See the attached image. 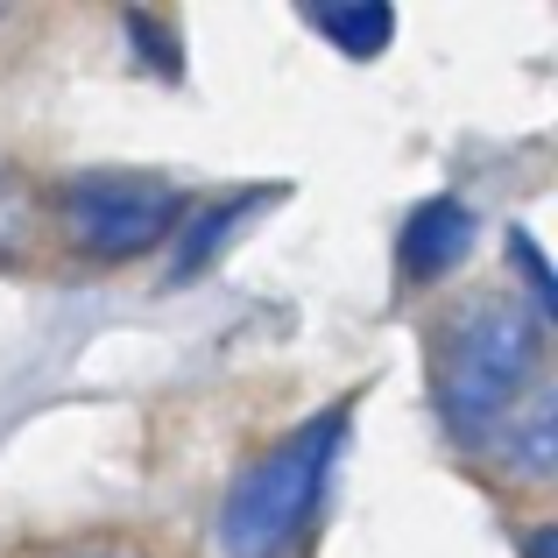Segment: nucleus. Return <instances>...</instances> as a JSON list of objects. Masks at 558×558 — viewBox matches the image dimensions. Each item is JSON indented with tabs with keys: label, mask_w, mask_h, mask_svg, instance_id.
I'll use <instances>...</instances> for the list:
<instances>
[{
	"label": "nucleus",
	"mask_w": 558,
	"mask_h": 558,
	"mask_svg": "<svg viewBox=\"0 0 558 558\" xmlns=\"http://www.w3.org/2000/svg\"><path fill=\"white\" fill-rule=\"evenodd\" d=\"M170 219H178V191L163 178H135V170H99L64 191V227L85 255H142L170 233Z\"/></svg>",
	"instance_id": "obj_3"
},
{
	"label": "nucleus",
	"mask_w": 558,
	"mask_h": 558,
	"mask_svg": "<svg viewBox=\"0 0 558 558\" xmlns=\"http://www.w3.org/2000/svg\"><path fill=\"white\" fill-rule=\"evenodd\" d=\"M332 446H340V417H318V424H304L290 446H276L269 460H255L233 481L227 509H219V537H227L233 558H276L290 545V531L304 523L318 481H326Z\"/></svg>",
	"instance_id": "obj_2"
},
{
	"label": "nucleus",
	"mask_w": 558,
	"mask_h": 558,
	"mask_svg": "<svg viewBox=\"0 0 558 558\" xmlns=\"http://www.w3.org/2000/svg\"><path fill=\"white\" fill-rule=\"evenodd\" d=\"M466 247H474V213H466L460 198H432V205H417L410 227H403V269L417 276V283H432Z\"/></svg>",
	"instance_id": "obj_4"
},
{
	"label": "nucleus",
	"mask_w": 558,
	"mask_h": 558,
	"mask_svg": "<svg viewBox=\"0 0 558 558\" xmlns=\"http://www.w3.org/2000/svg\"><path fill=\"white\" fill-rule=\"evenodd\" d=\"M318 28H326L347 57H375L381 43L396 36V14L389 8H326V14H318Z\"/></svg>",
	"instance_id": "obj_5"
},
{
	"label": "nucleus",
	"mask_w": 558,
	"mask_h": 558,
	"mask_svg": "<svg viewBox=\"0 0 558 558\" xmlns=\"http://www.w3.org/2000/svg\"><path fill=\"white\" fill-rule=\"evenodd\" d=\"M537 340H545V326L509 298H488L474 312H460L446 347H438V389H446L438 403H446V417L460 432H481V424L509 417L517 389L537 368Z\"/></svg>",
	"instance_id": "obj_1"
},
{
	"label": "nucleus",
	"mask_w": 558,
	"mask_h": 558,
	"mask_svg": "<svg viewBox=\"0 0 558 558\" xmlns=\"http://www.w3.org/2000/svg\"><path fill=\"white\" fill-rule=\"evenodd\" d=\"M93 558H135V551H93Z\"/></svg>",
	"instance_id": "obj_6"
}]
</instances>
